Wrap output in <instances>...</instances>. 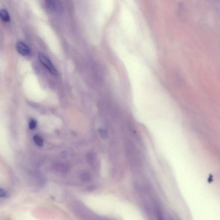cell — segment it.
Returning a JSON list of instances; mask_svg holds the SVG:
<instances>
[{"mask_svg": "<svg viewBox=\"0 0 220 220\" xmlns=\"http://www.w3.org/2000/svg\"><path fill=\"white\" fill-rule=\"evenodd\" d=\"M47 8L51 12L56 13L61 11L62 6L59 2L54 0H48L46 2Z\"/></svg>", "mask_w": 220, "mask_h": 220, "instance_id": "3957f363", "label": "cell"}, {"mask_svg": "<svg viewBox=\"0 0 220 220\" xmlns=\"http://www.w3.org/2000/svg\"><path fill=\"white\" fill-rule=\"evenodd\" d=\"M81 179L84 181H89L91 180V176L88 173H84L82 175Z\"/></svg>", "mask_w": 220, "mask_h": 220, "instance_id": "ba28073f", "label": "cell"}, {"mask_svg": "<svg viewBox=\"0 0 220 220\" xmlns=\"http://www.w3.org/2000/svg\"><path fill=\"white\" fill-rule=\"evenodd\" d=\"M0 17L1 19L6 23H8L10 21V15L6 9H3L1 10L0 12Z\"/></svg>", "mask_w": 220, "mask_h": 220, "instance_id": "277c9868", "label": "cell"}, {"mask_svg": "<svg viewBox=\"0 0 220 220\" xmlns=\"http://www.w3.org/2000/svg\"><path fill=\"white\" fill-rule=\"evenodd\" d=\"M38 58L40 62L47 69V70L49 71L52 75L54 76L57 75L58 72L56 69L47 57L42 53H40L38 55Z\"/></svg>", "mask_w": 220, "mask_h": 220, "instance_id": "6da1fadb", "label": "cell"}, {"mask_svg": "<svg viewBox=\"0 0 220 220\" xmlns=\"http://www.w3.org/2000/svg\"><path fill=\"white\" fill-rule=\"evenodd\" d=\"M33 139H34V142L37 146L39 147L42 146L43 144V140L40 136L38 135L34 136Z\"/></svg>", "mask_w": 220, "mask_h": 220, "instance_id": "8992f818", "label": "cell"}, {"mask_svg": "<svg viewBox=\"0 0 220 220\" xmlns=\"http://www.w3.org/2000/svg\"><path fill=\"white\" fill-rule=\"evenodd\" d=\"M16 49L18 52L23 56H28L31 53L30 49L28 46L22 41H19L17 43Z\"/></svg>", "mask_w": 220, "mask_h": 220, "instance_id": "7a4b0ae2", "label": "cell"}, {"mask_svg": "<svg viewBox=\"0 0 220 220\" xmlns=\"http://www.w3.org/2000/svg\"><path fill=\"white\" fill-rule=\"evenodd\" d=\"M0 196L3 198H7L9 196V194L6 190L3 189H1L0 190Z\"/></svg>", "mask_w": 220, "mask_h": 220, "instance_id": "9c48e42d", "label": "cell"}, {"mask_svg": "<svg viewBox=\"0 0 220 220\" xmlns=\"http://www.w3.org/2000/svg\"><path fill=\"white\" fill-rule=\"evenodd\" d=\"M37 126V122L34 120H30L29 123V127L31 129H33L35 128Z\"/></svg>", "mask_w": 220, "mask_h": 220, "instance_id": "52a82bcc", "label": "cell"}, {"mask_svg": "<svg viewBox=\"0 0 220 220\" xmlns=\"http://www.w3.org/2000/svg\"><path fill=\"white\" fill-rule=\"evenodd\" d=\"M99 132L100 136L103 139H108V132L107 130L104 129H99Z\"/></svg>", "mask_w": 220, "mask_h": 220, "instance_id": "5b68a950", "label": "cell"}]
</instances>
